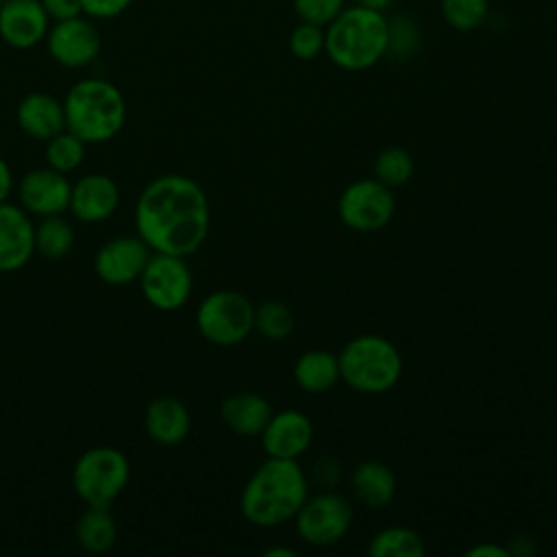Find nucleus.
<instances>
[{
	"instance_id": "nucleus-1",
	"label": "nucleus",
	"mask_w": 557,
	"mask_h": 557,
	"mask_svg": "<svg viewBox=\"0 0 557 557\" xmlns=\"http://www.w3.org/2000/svg\"><path fill=\"white\" fill-rule=\"evenodd\" d=\"M133 220L152 252L189 257L209 235V198L194 178L161 174L139 191Z\"/></svg>"
},
{
	"instance_id": "nucleus-2",
	"label": "nucleus",
	"mask_w": 557,
	"mask_h": 557,
	"mask_svg": "<svg viewBox=\"0 0 557 557\" xmlns=\"http://www.w3.org/2000/svg\"><path fill=\"white\" fill-rule=\"evenodd\" d=\"M309 496V481L296 459L268 457L246 481L239 494L242 516L261 529L294 520Z\"/></svg>"
},
{
	"instance_id": "nucleus-3",
	"label": "nucleus",
	"mask_w": 557,
	"mask_h": 557,
	"mask_svg": "<svg viewBox=\"0 0 557 557\" xmlns=\"http://www.w3.org/2000/svg\"><path fill=\"white\" fill-rule=\"evenodd\" d=\"M324 52L346 72H363L387 57V17L383 11L346 4L324 28Z\"/></svg>"
},
{
	"instance_id": "nucleus-4",
	"label": "nucleus",
	"mask_w": 557,
	"mask_h": 557,
	"mask_svg": "<svg viewBox=\"0 0 557 557\" xmlns=\"http://www.w3.org/2000/svg\"><path fill=\"white\" fill-rule=\"evenodd\" d=\"M65 128L87 146L111 141L126 122V100L120 87L107 78L89 76L76 81L65 98Z\"/></svg>"
},
{
	"instance_id": "nucleus-5",
	"label": "nucleus",
	"mask_w": 557,
	"mask_h": 557,
	"mask_svg": "<svg viewBox=\"0 0 557 557\" xmlns=\"http://www.w3.org/2000/svg\"><path fill=\"white\" fill-rule=\"evenodd\" d=\"M339 379L359 394H385L403 374L398 348L383 335L361 333L348 339L339 355Z\"/></svg>"
},
{
	"instance_id": "nucleus-6",
	"label": "nucleus",
	"mask_w": 557,
	"mask_h": 557,
	"mask_svg": "<svg viewBox=\"0 0 557 557\" xmlns=\"http://www.w3.org/2000/svg\"><path fill=\"white\" fill-rule=\"evenodd\" d=\"M128 479V457L115 446L87 448L72 468V487L89 507H109L126 490Z\"/></svg>"
},
{
	"instance_id": "nucleus-7",
	"label": "nucleus",
	"mask_w": 557,
	"mask_h": 557,
	"mask_svg": "<svg viewBox=\"0 0 557 557\" xmlns=\"http://www.w3.org/2000/svg\"><path fill=\"white\" fill-rule=\"evenodd\" d=\"M196 329L213 346H237L255 331V305L242 292L215 289L200 300Z\"/></svg>"
},
{
	"instance_id": "nucleus-8",
	"label": "nucleus",
	"mask_w": 557,
	"mask_h": 557,
	"mask_svg": "<svg viewBox=\"0 0 557 557\" xmlns=\"http://www.w3.org/2000/svg\"><path fill=\"white\" fill-rule=\"evenodd\" d=\"M352 524V505L335 490H322L300 505L294 516L296 535L315 548H326L344 540Z\"/></svg>"
},
{
	"instance_id": "nucleus-9",
	"label": "nucleus",
	"mask_w": 557,
	"mask_h": 557,
	"mask_svg": "<svg viewBox=\"0 0 557 557\" xmlns=\"http://www.w3.org/2000/svg\"><path fill=\"white\" fill-rule=\"evenodd\" d=\"M396 213L394 191L381 181L359 178L344 187L337 200L339 220L357 233H376L385 228Z\"/></svg>"
},
{
	"instance_id": "nucleus-10",
	"label": "nucleus",
	"mask_w": 557,
	"mask_h": 557,
	"mask_svg": "<svg viewBox=\"0 0 557 557\" xmlns=\"http://www.w3.org/2000/svg\"><path fill=\"white\" fill-rule=\"evenodd\" d=\"M187 257L152 252L141 276L139 289L146 302L159 311L181 309L194 289V274L185 261Z\"/></svg>"
},
{
	"instance_id": "nucleus-11",
	"label": "nucleus",
	"mask_w": 557,
	"mask_h": 557,
	"mask_svg": "<svg viewBox=\"0 0 557 557\" xmlns=\"http://www.w3.org/2000/svg\"><path fill=\"white\" fill-rule=\"evenodd\" d=\"M48 54L63 67L78 70L94 63L102 48V37L91 17L76 15L70 20L52 22L44 39Z\"/></svg>"
},
{
	"instance_id": "nucleus-12",
	"label": "nucleus",
	"mask_w": 557,
	"mask_h": 557,
	"mask_svg": "<svg viewBox=\"0 0 557 557\" xmlns=\"http://www.w3.org/2000/svg\"><path fill=\"white\" fill-rule=\"evenodd\" d=\"M150 255L152 250L137 233L117 235L98 248L94 257V272L107 285H131L139 281Z\"/></svg>"
},
{
	"instance_id": "nucleus-13",
	"label": "nucleus",
	"mask_w": 557,
	"mask_h": 557,
	"mask_svg": "<svg viewBox=\"0 0 557 557\" xmlns=\"http://www.w3.org/2000/svg\"><path fill=\"white\" fill-rule=\"evenodd\" d=\"M70 196H72V183L67 178V174L57 172L48 165L28 170L26 174H22V178L17 183L20 207L30 218L67 213Z\"/></svg>"
},
{
	"instance_id": "nucleus-14",
	"label": "nucleus",
	"mask_w": 557,
	"mask_h": 557,
	"mask_svg": "<svg viewBox=\"0 0 557 557\" xmlns=\"http://www.w3.org/2000/svg\"><path fill=\"white\" fill-rule=\"evenodd\" d=\"M259 437L268 457L298 461L313 442V424L307 413L298 409H283L270 416Z\"/></svg>"
},
{
	"instance_id": "nucleus-15",
	"label": "nucleus",
	"mask_w": 557,
	"mask_h": 557,
	"mask_svg": "<svg viewBox=\"0 0 557 557\" xmlns=\"http://www.w3.org/2000/svg\"><path fill=\"white\" fill-rule=\"evenodd\" d=\"M50 24L39 0H7L0 7V39L15 50H30L41 44Z\"/></svg>"
},
{
	"instance_id": "nucleus-16",
	"label": "nucleus",
	"mask_w": 557,
	"mask_h": 557,
	"mask_svg": "<svg viewBox=\"0 0 557 557\" xmlns=\"http://www.w3.org/2000/svg\"><path fill=\"white\" fill-rule=\"evenodd\" d=\"M120 207L117 183L102 172L83 174L72 183L70 213L83 224H98L109 220Z\"/></svg>"
},
{
	"instance_id": "nucleus-17",
	"label": "nucleus",
	"mask_w": 557,
	"mask_h": 557,
	"mask_svg": "<svg viewBox=\"0 0 557 557\" xmlns=\"http://www.w3.org/2000/svg\"><path fill=\"white\" fill-rule=\"evenodd\" d=\"M35 255L33 218L9 200L0 202V274L22 270Z\"/></svg>"
},
{
	"instance_id": "nucleus-18",
	"label": "nucleus",
	"mask_w": 557,
	"mask_h": 557,
	"mask_svg": "<svg viewBox=\"0 0 557 557\" xmlns=\"http://www.w3.org/2000/svg\"><path fill=\"white\" fill-rule=\"evenodd\" d=\"M15 120L26 137L46 144L65 128L63 100L46 91H30L17 102Z\"/></svg>"
},
{
	"instance_id": "nucleus-19",
	"label": "nucleus",
	"mask_w": 557,
	"mask_h": 557,
	"mask_svg": "<svg viewBox=\"0 0 557 557\" xmlns=\"http://www.w3.org/2000/svg\"><path fill=\"white\" fill-rule=\"evenodd\" d=\"M144 429L154 444L176 446L189 435V409L176 396H157L144 411Z\"/></svg>"
},
{
	"instance_id": "nucleus-20",
	"label": "nucleus",
	"mask_w": 557,
	"mask_h": 557,
	"mask_svg": "<svg viewBox=\"0 0 557 557\" xmlns=\"http://www.w3.org/2000/svg\"><path fill=\"white\" fill-rule=\"evenodd\" d=\"M270 400L257 392H237L222 400L220 418L235 435L255 437L261 435L270 416H272Z\"/></svg>"
},
{
	"instance_id": "nucleus-21",
	"label": "nucleus",
	"mask_w": 557,
	"mask_h": 557,
	"mask_svg": "<svg viewBox=\"0 0 557 557\" xmlns=\"http://www.w3.org/2000/svg\"><path fill=\"white\" fill-rule=\"evenodd\" d=\"M355 498L368 509H385L396 496V474L379 459H363L350 472Z\"/></svg>"
},
{
	"instance_id": "nucleus-22",
	"label": "nucleus",
	"mask_w": 557,
	"mask_h": 557,
	"mask_svg": "<svg viewBox=\"0 0 557 557\" xmlns=\"http://www.w3.org/2000/svg\"><path fill=\"white\" fill-rule=\"evenodd\" d=\"M294 381L307 394H324L333 389L342 381L337 355L322 348L305 350L294 361Z\"/></svg>"
},
{
	"instance_id": "nucleus-23",
	"label": "nucleus",
	"mask_w": 557,
	"mask_h": 557,
	"mask_svg": "<svg viewBox=\"0 0 557 557\" xmlns=\"http://www.w3.org/2000/svg\"><path fill=\"white\" fill-rule=\"evenodd\" d=\"M117 540V524L109 507H89L76 520V542L83 550L100 555L113 548Z\"/></svg>"
},
{
	"instance_id": "nucleus-24",
	"label": "nucleus",
	"mask_w": 557,
	"mask_h": 557,
	"mask_svg": "<svg viewBox=\"0 0 557 557\" xmlns=\"http://www.w3.org/2000/svg\"><path fill=\"white\" fill-rule=\"evenodd\" d=\"M74 246V226L61 215L39 218L35 224V252L48 261H59L70 255Z\"/></svg>"
},
{
	"instance_id": "nucleus-25",
	"label": "nucleus",
	"mask_w": 557,
	"mask_h": 557,
	"mask_svg": "<svg viewBox=\"0 0 557 557\" xmlns=\"http://www.w3.org/2000/svg\"><path fill=\"white\" fill-rule=\"evenodd\" d=\"M424 550L422 537L409 527H385L368 542L372 557H422Z\"/></svg>"
},
{
	"instance_id": "nucleus-26",
	"label": "nucleus",
	"mask_w": 557,
	"mask_h": 557,
	"mask_svg": "<svg viewBox=\"0 0 557 557\" xmlns=\"http://www.w3.org/2000/svg\"><path fill=\"white\" fill-rule=\"evenodd\" d=\"M85 150H87V144L72 131L63 128L61 133H57L46 141V165L57 172L70 174L81 168L85 159Z\"/></svg>"
},
{
	"instance_id": "nucleus-27",
	"label": "nucleus",
	"mask_w": 557,
	"mask_h": 557,
	"mask_svg": "<svg viewBox=\"0 0 557 557\" xmlns=\"http://www.w3.org/2000/svg\"><path fill=\"white\" fill-rule=\"evenodd\" d=\"M294 313L292 309L276 298L263 300L255 307V331L272 342H281L294 331Z\"/></svg>"
},
{
	"instance_id": "nucleus-28",
	"label": "nucleus",
	"mask_w": 557,
	"mask_h": 557,
	"mask_svg": "<svg viewBox=\"0 0 557 557\" xmlns=\"http://www.w3.org/2000/svg\"><path fill=\"white\" fill-rule=\"evenodd\" d=\"M413 176V157L400 146H387L374 157V178L389 189L403 187Z\"/></svg>"
},
{
	"instance_id": "nucleus-29",
	"label": "nucleus",
	"mask_w": 557,
	"mask_h": 557,
	"mask_svg": "<svg viewBox=\"0 0 557 557\" xmlns=\"http://www.w3.org/2000/svg\"><path fill=\"white\" fill-rule=\"evenodd\" d=\"M444 22L459 33L481 28L490 15V0H440Z\"/></svg>"
},
{
	"instance_id": "nucleus-30",
	"label": "nucleus",
	"mask_w": 557,
	"mask_h": 557,
	"mask_svg": "<svg viewBox=\"0 0 557 557\" xmlns=\"http://www.w3.org/2000/svg\"><path fill=\"white\" fill-rule=\"evenodd\" d=\"M420 46V30L413 20L405 15L387 17V54L396 59L411 57Z\"/></svg>"
},
{
	"instance_id": "nucleus-31",
	"label": "nucleus",
	"mask_w": 557,
	"mask_h": 557,
	"mask_svg": "<svg viewBox=\"0 0 557 557\" xmlns=\"http://www.w3.org/2000/svg\"><path fill=\"white\" fill-rule=\"evenodd\" d=\"M289 52L300 61H313L324 52V26L298 22L287 37Z\"/></svg>"
},
{
	"instance_id": "nucleus-32",
	"label": "nucleus",
	"mask_w": 557,
	"mask_h": 557,
	"mask_svg": "<svg viewBox=\"0 0 557 557\" xmlns=\"http://www.w3.org/2000/svg\"><path fill=\"white\" fill-rule=\"evenodd\" d=\"M346 7V0H294V11L300 22L329 26Z\"/></svg>"
},
{
	"instance_id": "nucleus-33",
	"label": "nucleus",
	"mask_w": 557,
	"mask_h": 557,
	"mask_svg": "<svg viewBox=\"0 0 557 557\" xmlns=\"http://www.w3.org/2000/svg\"><path fill=\"white\" fill-rule=\"evenodd\" d=\"M311 476H313V483L318 487L333 490L337 485V481L342 479V463L333 455L318 457L313 468H311Z\"/></svg>"
},
{
	"instance_id": "nucleus-34",
	"label": "nucleus",
	"mask_w": 557,
	"mask_h": 557,
	"mask_svg": "<svg viewBox=\"0 0 557 557\" xmlns=\"http://www.w3.org/2000/svg\"><path fill=\"white\" fill-rule=\"evenodd\" d=\"M131 4L133 0H83V13L91 20H113Z\"/></svg>"
},
{
	"instance_id": "nucleus-35",
	"label": "nucleus",
	"mask_w": 557,
	"mask_h": 557,
	"mask_svg": "<svg viewBox=\"0 0 557 557\" xmlns=\"http://www.w3.org/2000/svg\"><path fill=\"white\" fill-rule=\"evenodd\" d=\"M44 11L48 13L50 22H61V20H70L76 15H85L83 13V0H39Z\"/></svg>"
},
{
	"instance_id": "nucleus-36",
	"label": "nucleus",
	"mask_w": 557,
	"mask_h": 557,
	"mask_svg": "<svg viewBox=\"0 0 557 557\" xmlns=\"http://www.w3.org/2000/svg\"><path fill=\"white\" fill-rule=\"evenodd\" d=\"M466 557H511L507 546L494 544V542H481L466 550Z\"/></svg>"
},
{
	"instance_id": "nucleus-37",
	"label": "nucleus",
	"mask_w": 557,
	"mask_h": 557,
	"mask_svg": "<svg viewBox=\"0 0 557 557\" xmlns=\"http://www.w3.org/2000/svg\"><path fill=\"white\" fill-rule=\"evenodd\" d=\"M11 191H13V172L9 163L0 157V202L9 200Z\"/></svg>"
},
{
	"instance_id": "nucleus-38",
	"label": "nucleus",
	"mask_w": 557,
	"mask_h": 557,
	"mask_svg": "<svg viewBox=\"0 0 557 557\" xmlns=\"http://www.w3.org/2000/svg\"><path fill=\"white\" fill-rule=\"evenodd\" d=\"M265 557H296V550L294 548H287V546H270L263 550Z\"/></svg>"
},
{
	"instance_id": "nucleus-39",
	"label": "nucleus",
	"mask_w": 557,
	"mask_h": 557,
	"mask_svg": "<svg viewBox=\"0 0 557 557\" xmlns=\"http://www.w3.org/2000/svg\"><path fill=\"white\" fill-rule=\"evenodd\" d=\"M392 2H394V0H355V4H359V7L374 9V11H383V13H385V9H387Z\"/></svg>"
},
{
	"instance_id": "nucleus-40",
	"label": "nucleus",
	"mask_w": 557,
	"mask_h": 557,
	"mask_svg": "<svg viewBox=\"0 0 557 557\" xmlns=\"http://www.w3.org/2000/svg\"><path fill=\"white\" fill-rule=\"evenodd\" d=\"M4 2H7V0H0V7H2V4H4Z\"/></svg>"
}]
</instances>
